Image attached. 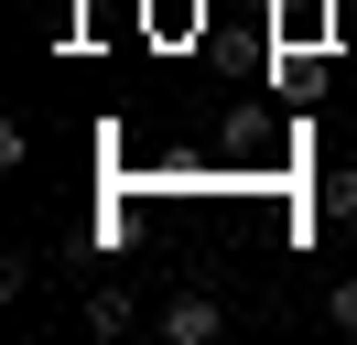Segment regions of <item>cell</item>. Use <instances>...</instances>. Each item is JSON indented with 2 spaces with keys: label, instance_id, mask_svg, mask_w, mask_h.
<instances>
[{
  "label": "cell",
  "instance_id": "7a4b0ae2",
  "mask_svg": "<svg viewBox=\"0 0 357 345\" xmlns=\"http://www.w3.org/2000/svg\"><path fill=\"white\" fill-rule=\"evenodd\" d=\"M314 216H357V172H325L314 184Z\"/></svg>",
  "mask_w": 357,
  "mask_h": 345
},
{
  "label": "cell",
  "instance_id": "6da1fadb",
  "mask_svg": "<svg viewBox=\"0 0 357 345\" xmlns=\"http://www.w3.org/2000/svg\"><path fill=\"white\" fill-rule=\"evenodd\" d=\"M217 335H227V313L206 291H174V302H162V345H217Z\"/></svg>",
  "mask_w": 357,
  "mask_h": 345
},
{
  "label": "cell",
  "instance_id": "277c9868",
  "mask_svg": "<svg viewBox=\"0 0 357 345\" xmlns=\"http://www.w3.org/2000/svg\"><path fill=\"white\" fill-rule=\"evenodd\" d=\"M271 11H292V0H271Z\"/></svg>",
  "mask_w": 357,
  "mask_h": 345
},
{
  "label": "cell",
  "instance_id": "3957f363",
  "mask_svg": "<svg viewBox=\"0 0 357 345\" xmlns=\"http://www.w3.org/2000/svg\"><path fill=\"white\" fill-rule=\"evenodd\" d=\"M325 323H335V335H357V270H347V280L325 291Z\"/></svg>",
  "mask_w": 357,
  "mask_h": 345
}]
</instances>
